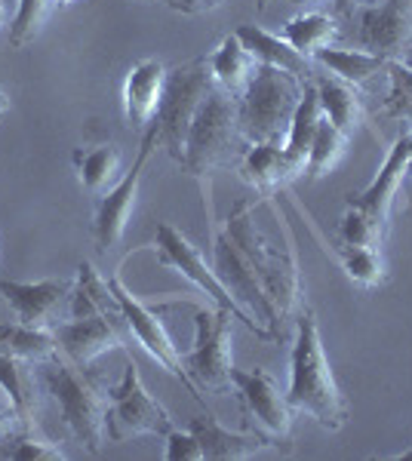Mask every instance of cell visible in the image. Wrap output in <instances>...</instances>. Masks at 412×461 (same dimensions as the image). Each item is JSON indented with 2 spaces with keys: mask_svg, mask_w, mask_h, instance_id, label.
I'll return each instance as SVG.
<instances>
[{
  "mask_svg": "<svg viewBox=\"0 0 412 461\" xmlns=\"http://www.w3.org/2000/svg\"><path fill=\"white\" fill-rule=\"evenodd\" d=\"M289 4H296V6H311V4H320V0H289Z\"/></svg>",
  "mask_w": 412,
  "mask_h": 461,
  "instance_id": "cell-42",
  "label": "cell"
},
{
  "mask_svg": "<svg viewBox=\"0 0 412 461\" xmlns=\"http://www.w3.org/2000/svg\"><path fill=\"white\" fill-rule=\"evenodd\" d=\"M41 382L59 403L62 421L89 456H99L108 443V393L69 357L56 354L41 363Z\"/></svg>",
  "mask_w": 412,
  "mask_h": 461,
  "instance_id": "cell-2",
  "label": "cell"
},
{
  "mask_svg": "<svg viewBox=\"0 0 412 461\" xmlns=\"http://www.w3.org/2000/svg\"><path fill=\"white\" fill-rule=\"evenodd\" d=\"M108 289H111V295H114L117 308H121L124 323L130 326V332L136 336L139 345L145 348V351L151 354L169 375H176L179 382L188 388V393H194V400L206 403V397L200 393V388L191 382L188 369H185L182 354H179V348L172 345V336L167 332V326H163L160 314H157V311L148 302H142L139 295L124 284L121 274H111V277H108Z\"/></svg>",
  "mask_w": 412,
  "mask_h": 461,
  "instance_id": "cell-10",
  "label": "cell"
},
{
  "mask_svg": "<svg viewBox=\"0 0 412 461\" xmlns=\"http://www.w3.org/2000/svg\"><path fill=\"white\" fill-rule=\"evenodd\" d=\"M13 461H62L65 452L62 446H56L47 437L34 434L32 428H25V434L16 437V443H13V449L6 452Z\"/></svg>",
  "mask_w": 412,
  "mask_h": 461,
  "instance_id": "cell-36",
  "label": "cell"
},
{
  "mask_svg": "<svg viewBox=\"0 0 412 461\" xmlns=\"http://www.w3.org/2000/svg\"><path fill=\"white\" fill-rule=\"evenodd\" d=\"M231 323L234 314L213 302L194 311V345L188 354H182V360L200 391L231 388V369H234Z\"/></svg>",
  "mask_w": 412,
  "mask_h": 461,
  "instance_id": "cell-7",
  "label": "cell"
},
{
  "mask_svg": "<svg viewBox=\"0 0 412 461\" xmlns=\"http://www.w3.org/2000/svg\"><path fill=\"white\" fill-rule=\"evenodd\" d=\"M287 400L292 409L311 415L324 430H342L348 425V400L329 366V357L320 339L314 311H305L296 323V339L289 351V388Z\"/></svg>",
  "mask_w": 412,
  "mask_h": 461,
  "instance_id": "cell-1",
  "label": "cell"
},
{
  "mask_svg": "<svg viewBox=\"0 0 412 461\" xmlns=\"http://www.w3.org/2000/svg\"><path fill=\"white\" fill-rule=\"evenodd\" d=\"M366 4H372V0H333L335 16H354V13Z\"/></svg>",
  "mask_w": 412,
  "mask_h": 461,
  "instance_id": "cell-39",
  "label": "cell"
},
{
  "mask_svg": "<svg viewBox=\"0 0 412 461\" xmlns=\"http://www.w3.org/2000/svg\"><path fill=\"white\" fill-rule=\"evenodd\" d=\"M50 6H52V0H19L16 16H13V25H10L13 47H25V43L41 32Z\"/></svg>",
  "mask_w": 412,
  "mask_h": 461,
  "instance_id": "cell-35",
  "label": "cell"
},
{
  "mask_svg": "<svg viewBox=\"0 0 412 461\" xmlns=\"http://www.w3.org/2000/svg\"><path fill=\"white\" fill-rule=\"evenodd\" d=\"M206 62H209V74H213L215 86L224 89L228 95H234V99L243 93L246 84H250L252 74L259 68V62L250 56V50L243 47L237 34L224 37L219 43V50L206 56Z\"/></svg>",
  "mask_w": 412,
  "mask_h": 461,
  "instance_id": "cell-23",
  "label": "cell"
},
{
  "mask_svg": "<svg viewBox=\"0 0 412 461\" xmlns=\"http://www.w3.org/2000/svg\"><path fill=\"white\" fill-rule=\"evenodd\" d=\"M6 108H10V102H6V95H4V93H0V114H4V111H6Z\"/></svg>",
  "mask_w": 412,
  "mask_h": 461,
  "instance_id": "cell-43",
  "label": "cell"
},
{
  "mask_svg": "<svg viewBox=\"0 0 412 461\" xmlns=\"http://www.w3.org/2000/svg\"><path fill=\"white\" fill-rule=\"evenodd\" d=\"M329 256L339 262V267L348 274V280H354L357 286L372 289L385 280V262H381L376 247H348V243H339V247H324Z\"/></svg>",
  "mask_w": 412,
  "mask_h": 461,
  "instance_id": "cell-31",
  "label": "cell"
},
{
  "mask_svg": "<svg viewBox=\"0 0 412 461\" xmlns=\"http://www.w3.org/2000/svg\"><path fill=\"white\" fill-rule=\"evenodd\" d=\"M74 280L47 277V280H0V295L13 308L16 320L28 326H52L71 299Z\"/></svg>",
  "mask_w": 412,
  "mask_h": 461,
  "instance_id": "cell-16",
  "label": "cell"
},
{
  "mask_svg": "<svg viewBox=\"0 0 412 461\" xmlns=\"http://www.w3.org/2000/svg\"><path fill=\"white\" fill-rule=\"evenodd\" d=\"M111 317L121 314H89V317H71L65 323L52 326L59 354L69 357L71 363L89 369L102 354L114 351V348H126L124 332Z\"/></svg>",
  "mask_w": 412,
  "mask_h": 461,
  "instance_id": "cell-15",
  "label": "cell"
},
{
  "mask_svg": "<svg viewBox=\"0 0 412 461\" xmlns=\"http://www.w3.org/2000/svg\"><path fill=\"white\" fill-rule=\"evenodd\" d=\"M320 121H324V108H320V95H317V86H314V77H308L305 80L296 114H292L287 139H283V151H287V158L302 169V176H305V163H308V151H311L314 132H317Z\"/></svg>",
  "mask_w": 412,
  "mask_h": 461,
  "instance_id": "cell-25",
  "label": "cell"
},
{
  "mask_svg": "<svg viewBox=\"0 0 412 461\" xmlns=\"http://www.w3.org/2000/svg\"><path fill=\"white\" fill-rule=\"evenodd\" d=\"M385 225L379 219H372L370 212L361 210V206H351L344 210L339 219V240L348 243V247H379L381 237H385Z\"/></svg>",
  "mask_w": 412,
  "mask_h": 461,
  "instance_id": "cell-34",
  "label": "cell"
},
{
  "mask_svg": "<svg viewBox=\"0 0 412 461\" xmlns=\"http://www.w3.org/2000/svg\"><path fill=\"white\" fill-rule=\"evenodd\" d=\"M0 22H4V0H0Z\"/></svg>",
  "mask_w": 412,
  "mask_h": 461,
  "instance_id": "cell-45",
  "label": "cell"
},
{
  "mask_svg": "<svg viewBox=\"0 0 412 461\" xmlns=\"http://www.w3.org/2000/svg\"><path fill=\"white\" fill-rule=\"evenodd\" d=\"M0 354L22 357L28 363H43L59 354V345L50 326H28L16 320V323H0Z\"/></svg>",
  "mask_w": 412,
  "mask_h": 461,
  "instance_id": "cell-27",
  "label": "cell"
},
{
  "mask_svg": "<svg viewBox=\"0 0 412 461\" xmlns=\"http://www.w3.org/2000/svg\"><path fill=\"white\" fill-rule=\"evenodd\" d=\"M71 163L80 185H84L89 194H102L111 182H117V173H121V148L114 142L78 148L71 154Z\"/></svg>",
  "mask_w": 412,
  "mask_h": 461,
  "instance_id": "cell-26",
  "label": "cell"
},
{
  "mask_svg": "<svg viewBox=\"0 0 412 461\" xmlns=\"http://www.w3.org/2000/svg\"><path fill=\"white\" fill-rule=\"evenodd\" d=\"M234 34L241 37V43L250 50V56L256 59L259 65L283 68V71L296 74V77H302V80L314 77L311 59L298 53V50L292 47V43L283 41L280 34H271V32H265V28H259V25H241Z\"/></svg>",
  "mask_w": 412,
  "mask_h": 461,
  "instance_id": "cell-22",
  "label": "cell"
},
{
  "mask_svg": "<svg viewBox=\"0 0 412 461\" xmlns=\"http://www.w3.org/2000/svg\"><path fill=\"white\" fill-rule=\"evenodd\" d=\"M188 428L200 440L204 461H243V458H256L265 449L277 446L261 430H228L213 412L197 415Z\"/></svg>",
  "mask_w": 412,
  "mask_h": 461,
  "instance_id": "cell-19",
  "label": "cell"
},
{
  "mask_svg": "<svg viewBox=\"0 0 412 461\" xmlns=\"http://www.w3.org/2000/svg\"><path fill=\"white\" fill-rule=\"evenodd\" d=\"M385 71L391 74V89H388L385 114L397 117V121L412 123V50L407 56L391 59Z\"/></svg>",
  "mask_w": 412,
  "mask_h": 461,
  "instance_id": "cell-33",
  "label": "cell"
},
{
  "mask_svg": "<svg viewBox=\"0 0 412 461\" xmlns=\"http://www.w3.org/2000/svg\"><path fill=\"white\" fill-rule=\"evenodd\" d=\"M409 158H412V136L409 132H403V136L388 148V158L379 167L376 178L366 185L361 194H351L348 203L361 206V210H366L372 219H379L381 225L388 228L391 225L397 194H400V188H403V178H407V173H409Z\"/></svg>",
  "mask_w": 412,
  "mask_h": 461,
  "instance_id": "cell-17",
  "label": "cell"
},
{
  "mask_svg": "<svg viewBox=\"0 0 412 461\" xmlns=\"http://www.w3.org/2000/svg\"><path fill=\"white\" fill-rule=\"evenodd\" d=\"M157 145H160V136H157V130L151 123L145 132H142V145H139V154H136V160H133V167L126 169L108 191L99 194L93 234H96V243H99L102 252H111L124 240L126 228H130V219H133V210H136L142 176H145V167H148V160H151Z\"/></svg>",
  "mask_w": 412,
  "mask_h": 461,
  "instance_id": "cell-12",
  "label": "cell"
},
{
  "mask_svg": "<svg viewBox=\"0 0 412 461\" xmlns=\"http://www.w3.org/2000/svg\"><path fill=\"white\" fill-rule=\"evenodd\" d=\"M74 0H52V6H71Z\"/></svg>",
  "mask_w": 412,
  "mask_h": 461,
  "instance_id": "cell-44",
  "label": "cell"
},
{
  "mask_svg": "<svg viewBox=\"0 0 412 461\" xmlns=\"http://www.w3.org/2000/svg\"><path fill=\"white\" fill-rule=\"evenodd\" d=\"M154 247H157V258H160L163 267H172V271L182 274L185 280H191V284L197 286L200 293L209 295V302L219 304V308H224V311H231L234 320H241V323L252 332V336H259L261 341H274L271 332H268L256 317H250L241 308V304H237L234 295L228 293V286H224L222 280H219L215 267L204 258V252L194 247V243L176 225H169V221H160V225H157Z\"/></svg>",
  "mask_w": 412,
  "mask_h": 461,
  "instance_id": "cell-6",
  "label": "cell"
},
{
  "mask_svg": "<svg viewBox=\"0 0 412 461\" xmlns=\"http://www.w3.org/2000/svg\"><path fill=\"white\" fill-rule=\"evenodd\" d=\"M228 237L243 249V256L250 258L252 267L259 271L261 284H265L268 295L277 304L280 317H292V311L298 308V295H302V284H298V262L292 240H287V249H277L274 243H268L261 237V230L252 221V203H237L228 215Z\"/></svg>",
  "mask_w": 412,
  "mask_h": 461,
  "instance_id": "cell-5",
  "label": "cell"
},
{
  "mask_svg": "<svg viewBox=\"0 0 412 461\" xmlns=\"http://www.w3.org/2000/svg\"><path fill=\"white\" fill-rule=\"evenodd\" d=\"M71 317H89V314H121L114 295L108 289V280L96 271L93 262H80L78 265V277L71 286V299H69Z\"/></svg>",
  "mask_w": 412,
  "mask_h": 461,
  "instance_id": "cell-28",
  "label": "cell"
},
{
  "mask_svg": "<svg viewBox=\"0 0 412 461\" xmlns=\"http://www.w3.org/2000/svg\"><path fill=\"white\" fill-rule=\"evenodd\" d=\"M231 388H234L241 409L250 425H256L274 443H287L292 434V412L287 393H280L274 375L265 369H231Z\"/></svg>",
  "mask_w": 412,
  "mask_h": 461,
  "instance_id": "cell-13",
  "label": "cell"
},
{
  "mask_svg": "<svg viewBox=\"0 0 412 461\" xmlns=\"http://www.w3.org/2000/svg\"><path fill=\"white\" fill-rule=\"evenodd\" d=\"M169 428H176L167 406L157 403L148 393L145 382L136 363H126L124 375L114 388L108 391V440L111 443H126L133 437L145 434H167Z\"/></svg>",
  "mask_w": 412,
  "mask_h": 461,
  "instance_id": "cell-9",
  "label": "cell"
},
{
  "mask_svg": "<svg viewBox=\"0 0 412 461\" xmlns=\"http://www.w3.org/2000/svg\"><path fill=\"white\" fill-rule=\"evenodd\" d=\"M215 89V80L209 74L206 59H191L167 74V89H163L160 111L154 117V130L160 136V145L172 154V160L182 158L185 132L204 105V99Z\"/></svg>",
  "mask_w": 412,
  "mask_h": 461,
  "instance_id": "cell-8",
  "label": "cell"
},
{
  "mask_svg": "<svg viewBox=\"0 0 412 461\" xmlns=\"http://www.w3.org/2000/svg\"><path fill=\"white\" fill-rule=\"evenodd\" d=\"M163 458L167 461H204V449H200V440L194 437L191 428H169L163 434Z\"/></svg>",
  "mask_w": 412,
  "mask_h": 461,
  "instance_id": "cell-37",
  "label": "cell"
},
{
  "mask_svg": "<svg viewBox=\"0 0 412 461\" xmlns=\"http://www.w3.org/2000/svg\"><path fill=\"white\" fill-rule=\"evenodd\" d=\"M13 419H16V412H4V409H0V437L6 434V430H10V425H13Z\"/></svg>",
  "mask_w": 412,
  "mask_h": 461,
  "instance_id": "cell-40",
  "label": "cell"
},
{
  "mask_svg": "<svg viewBox=\"0 0 412 461\" xmlns=\"http://www.w3.org/2000/svg\"><path fill=\"white\" fill-rule=\"evenodd\" d=\"M37 384L41 378L34 375L32 363L22 357L0 354V391L10 400V409L16 412L19 425L32 428L37 415Z\"/></svg>",
  "mask_w": 412,
  "mask_h": 461,
  "instance_id": "cell-24",
  "label": "cell"
},
{
  "mask_svg": "<svg viewBox=\"0 0 412 461\" xmlns=\"http://www.w3.org/2000/svg\"><path fill=\"white\" fill-rule=\"evenodd\" d=\"M317 65H324L329 74H335L339 80L361 86L370 77H376L379 71L388 68V59L376 53H366V50H342V47H324L311 56Z\"/></svg>",
  "mask_w": 412,
  "mask_h": 461,
  "instance_id": "cell-29",
  "label": "cell"
},
{
  "mask_svg": "<svg viewBox=\"0 0 412 461\" xmlns=\"http://www.w3.org/2000/svg\"><path fill=\"white\" fill-rule=\"evenodd\" d=\"M237 163H241L243 182L265 197H271L274 191L287 188L292 178L302 176V169L287 158L280 142H246Z\"/></svg>",
  "mask_w": 412,
  "mask_h": 461,
  "instance_id": "cell-20",
  "label": "cell"
},
{
  "mask_svg": "<svg viewBox=\"0 0 412 461\" xmlns=\"http://www.w3.org/2000/svg\"><path fill=\"white\" fill-rule=\"evenodd\" d=\"M213 267L219 274V280L228 286V293L234 295L237 304L246 311L250 317H256L261 326L274 336V341H280L283 336V317L277 311V304L268 295L265 284H261L259 271L252 267L250 258L243 256V249L237 247L228 237V230L213 234Z\"/></svg>",
  "mask_w": 412,
  "mask_h": 461,
  "instance_id": "cell-11",
  "label": "cell"
},
{
  "mask_svg": "<svg viewBox=\"0 0 412 461\" xmlns=\"http://www.w3.org/2000/svg\"><path fill=\"white\" fill-rule=\"evenodd\" d=\"M241 139H243V132H241V123H237V99L215 86L204 99V105L197 108L188 132H185V145H182L179 163H182L194 178L209 182V176H213L215 169L231 163L234 158H241V154H237Z\"/></svg>",
  "mask_w": 412,
  "mask_h": 461,
  "instance_id": "cell-4",
  "label": "cell"
},
{
  "mask_svg": "<svg viewBox=\"0 0 412 461\" xmlns=\"http://www.w3.org/2000/svg\"><path fill=\"white\" fill-rule=\"evenodd\" d=\"M351 139L344 136L335 123H329L326 117L320 121L317 132H314V142H311V151H308V163H305V176L311 178V182H317V178H324L329 169L335 167V163L342 160L344 148H348Z\"/></svg>",
  "mask_w": 412,
  "mask_h": 461,
  "instance_id": "cell-32",
  "label": "cell"
},
{
  "mask_svg": "<svg viewBox=\"0 0 412 461\" xmlns=\"http://www.w3.org/2000/svg\"><path fill=\"white\" fill-rule=\"evenodd\" d=\"M409 136H412V130H409ZM409 169H412V158H409Z\"/></svg>",
  "mask_w": 412,
  "mask_h": 461,
  "instance_id": "cell-46",
  "label": "cell"
},
{
  "mask_svg": "<svg viewBox=\"0 0 412 461\" xmlns=\"http://www.w3.org/2000/svg\"><path fill=\"white\" fill-rule=\"evenodd\" d=\"M305 80L296 74L259 65L246 89L237 95V123L246 142H280L287 139L292 114L302 99Z\"/></svg>",
  "mask_w": 412,
  "mask_h": 461,
  "instance_id": "cell-3",
  "label": "cell"
},
{
  "mask_svg": "<svg viewBox=\"0 0 412 461\" xmlns=\"http://www.w3.org/2000/svg\"><path fill=\"white\" fill-rule=\"evenodd\" d=\"M357 41L366 53L400 59L412 50V0H372L357 10Z\"/></svg>",
  "mask_w": 412,
  "mask_h": 461,
  "instance_id": "cell-14",
  "label": "cell"
},
{
  "mask_svg": "<svg viewBox=\"0 0 412 461\" xmlns=\"http://www.w3.org/2000/svg\"><path fill=\"white\" fill-rule=\"evenodd\" d=\"M280 37L292 43L302 56L311 59L317 50L333 47V41L339 37V22H335V16H329V13H317V10L298 13V16H292L283 25Z\"/></svg>",
  "mask_w": 412,
  "mask_h": 461,
  "instance_id": "cell-30",
  "label": "cell"
},
{
  "mask_svg": "<svg viewBox=\"0 0 412 461\" xmlns=\"http://www.w3.org/2000/svg\"><path fill=\"white\" fill-rule=\"evenodd\" d=\"M167 65L160 59H142L126 71L124 80V114L133 130L145 132L154 123L167 89Z\"/></svg>",
  "mask_w": 412,
  "mask_h": 461,
  "instance_id": "cell-18",
  "label": "cell"
},
{
  "mask_svg": "<svg viewBox=\"0 0 412 461\" xmlns=\"http://www.w3.org/2000/svg\"><path fill=\"white\" fill-rule=\"evenodd\" d=\"M394 461H412V449H407V452H400V456H391Z\"/></svg>",
  "mask_w": 412,
  "mask_h": 461,
  "instance_id": "cell-41",
  "label": "cell"
},
{
  "mask_svg": "<svg viewBox=\"0 0 412 461\" xmlns=\"http://www.w3.org/2000/svg\"><path fill=\"white\" fill-rule=\"evenodd\" d=\"M176 13H185V16H200V13H209L222 4V0H167Z\"/></svg>",
  "mask_w": 412,
  "mask_h": 461,
  "instance_id": "cell-38",
  "label": "cell"
},
{
  "mask_svg": "<svg viewBox=\"0 0 412 461\" xmlns=\"http://www.w3.org/2000/svg\"><path fill=\"white\" fill-rule=\"evenodd\" d=\"M314 86L320 95V108L329 123H335L348 139H354V132L361 130L366 121V105L363 93L348 80H339L335 74H314Z\"/></svg>",
  "mask_w": 412,
  "mask_h": 461,
  "instance_id": "cell-21",
  "label": "cell"
}]
</instances>
